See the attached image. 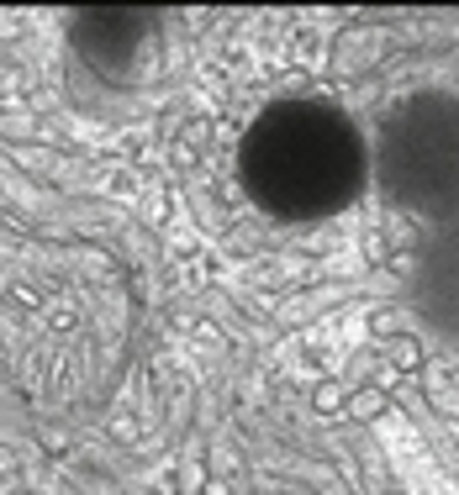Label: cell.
<instances>
[{"mask_svg":"<svg viewBox=\"0 0 459 495\" xmlns=\"http://www.w3.org/2000/svg\"><path fill=\"white\" fill-rule=\"evenodd\" d=\"M370 174L364 137L344 111L317 101L275 106L248 143V185L264 211L280 217H333L359 195Z\"/></svg>","mask_w":459,"mask_h":495,"instance_id":"cell-1","label":"cell"},{"mask_svg":"<svg viewBox=\"0 0 459 495\" xmlns=\"http://www.w3.org/2000/svg\"><path fill=\"white\" fill-rule=\"evenodd\" d=\"M375 179L406 217L459 221V95L417 90L386 111L375 143Z\"/></svg>","mask_w":459,"mask_h":495,"instance_id":"cell-2","label":"cell"},{"mask_svg":"<svg viewBox=\"0 0 459 495\" xmlns=\"http://www.w3.org/2000/svg\"><path fill=\"white\" fill-rule=\"evenodd\" d=\"M417 306L444 337L459 342V221L438 227L417 264Z\"/></svg>","mask_w":459,"mask_h":495,"instance_id":"cell-3","label":"cell"}]
</instances>
